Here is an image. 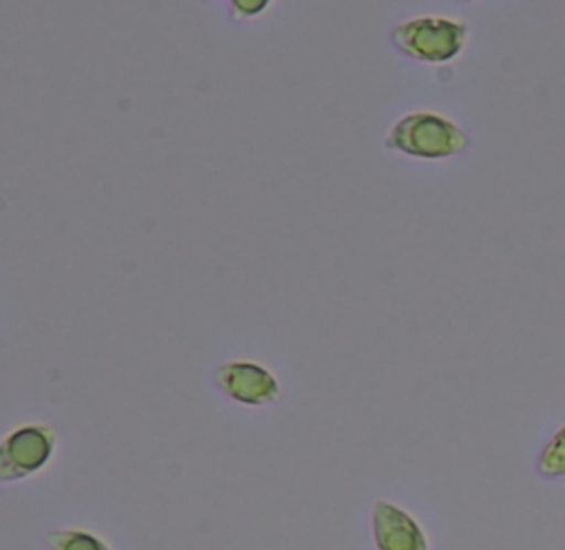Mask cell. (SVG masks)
Here are the masks:
<instances>
[{
    "instance_id": "1",
    "label": "cell",
    "mask_w": 565,
    "mask_h": 550,
    "mask_svg": "<svg viewBox=\"0 0 565 550\" xmlns=\"http://www.w3.org/2000/svg\"><path fill=\"white\" fill-rule=\"evenodd\" d=\"M466 130L437 110L402 115L384 137V146L415 159H448L468 148Z\"/></svg>"
},
{
    "instance_id": "2",
    "label": "cell",
    "mask_w": 565,
    "mask_h": 550,
    "mask_svg": "<svg viewBox=\"0 0 565 550\" xmlns=\"http://www.w3.org/2000/svg\"><path fill=\"white\" fill-rule=\"evenodd\" d=\"M391 44L406 57L424 64H446L468 44V24L452 15H415L395 24Z\"/></svg>"
},
{
    "instance_id": "3",
    "label": "cell",
    "mask_w": 565,
    "mask_h": 550,
    "mask_svg": "<svg viewBox=\"0 0 565 550\" xmlns=\"http://www.w3.org/2000/svg\"><path fill=\"white\" fill-rule=\"evenodd\" d=\"M55 455V431L49 424H22L0 440V484L20 482L44 470Z\"/></svg>"
},
{
    "instance_id": "4",
    "label": "cell",
    "mask_w": 565,
    "mask_h": 550,
    "mask_svg": "<svg viewBox=\"0 0 565 550\" xmlns=\"http://www.w3.org/2000/svg\"><path fill=\"white\" fill-rule=\"evenodd\" d=\"M371 535L375 550H433L422 521L391 499H375L371 506Z\"/></svg>"
},
{
    "instance_id": "5",
    "label": "cell",
    "mask_w": 565,
    "mask_h": 550,
    "mask_svg": "<svg viewBox=\"0 0 565 550\" xmlns=\"http://www.w3.org/2000/svg\"><path fill=\"white\" fill-rule=\"evenodd\" d=\"M216 387L234 402L265 406L280 395L278 378L254 360H227L214 371Z\"/></svg>"
},
{
    "instance_id": "6",
    "label": "cell",
    "mask_w": 565,
    "mask_h": 550,
    "mask_svg": "<svg viewBox=\"0 0 565 550\" xmlns=\"http://www.w3.org/2000/svg\"><path fill=\"white\" fill-rule=\"evenodd\" d=\"M46 550H113L110 543L88 528H51L44 532Z\"/></svg>"
},
{
    "instance_id": "7",
    "label": "cell",
    "mask_w": 565,
    "mask_h": 550,
    "mask_svg": "<svg viewBox=\"0 0 565 550\" xmlns=\"http://www.w3.org/2000/svg\"><path fill=\"white\" fill-rule=\"evenodd\" d=\"M534 468L543 479L565 477V424H561L541 446Z\"/></svg>"
}]
</instances>
